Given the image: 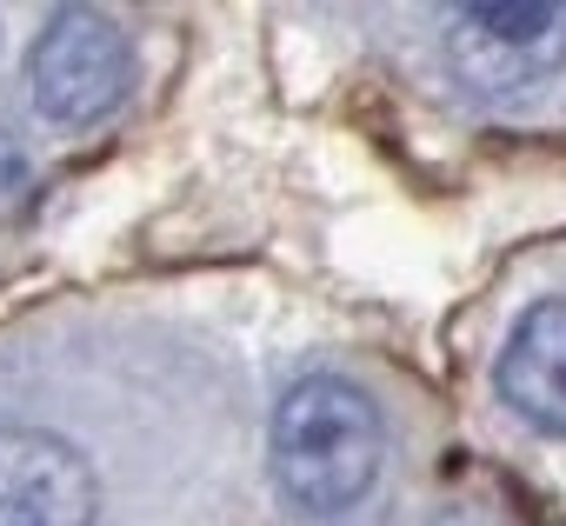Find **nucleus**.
Instances as JSON below:
<instances>
[{"instance_id": "2", "label": "nucleus", "mask_w": 566, "mask_h": 526, "mask_svg": "<svg viewBox=\"0 0 566 526\" xmlns=\"http://www.w3.org/2000/svg\"><path fill=\"white\" fill-rule=\"evenodd\" d=\"M34 107L61 127H87L120 107L134 81V41L114 14L101 8H54L34 54H28Z\"/></svg>"}, {"instance_id": "5", "label": "nucleus", "mask_w": 566, "mask_h": 526, "mask_svg": "<svg viewBox=\"0 0 566 526\" xmlns=\"http://www.w3.org/2000/svg\"><path fill=\"white\" fill-rule=\"evenodd\" d=\"M493 380H500V400L526 427L566 440V301H539L520 314Z\"/></svg>"}, {"instance_id": "1", "label": "nucleus", "mask_w": 566, "mask_h": 526, "mask_svg": "<svg viewBox=\"0 0 566 526\" xmlns=\"http://www.w3.org/2000/svg\"><path fill=\"white\" fill-rule=\"evenodd\" d=\"M380 460V407L340 374H307L273 407V480L301 513H347L354 499L374 493Z\"/></svg>"}, {"instance_id": "7", "label": "nucleus", "mask_w": 566, "mask_h": 526, "mask_svg": "<svg viewBox=\"0 0 566 526\" xmlns=\"http://www.w3.org/2000/svg\"><path fill=\"white\" fill-rule=\"evenodd\" d=\"M433 526H513V519H506L500 506H473V499H467V506H447Z\"/></svg>"}, {"instance_id": "6", "label": "nucleus", "mask_w": 566, "mask_h": 526, "mask_svg": "<svg viewBox=\"0 0 566 526\" xmlns=\"http://www.w3.org/2000/svg\"><path fill=\"white\" fill-rule=\"evenodd\" d=\"M28 180H34V167H28V154L0 134V213L8 207H21V193H28Z\"/></svg>"}, {"instance_id": "3", "label": "nucleus", "mask_w": 566, "mask_h": 526, "mask_svg": "<svg viewBox=\"0 0 566 526\" xmlns=\"http://www.w3.org/2000/svg\"><path fill=\"white\" fill-rule=\"evenodd\" d=\"M447 61L473 94H513L566 67V0H520V8H460Z\"/></svg>"}, {"instance_id": "4", "label": "nucleus", "mask_w": 566, "mask_h": 526, "mask_svg": "<svg viewBox=\"0 0 566 526\" xmlns=\"http://www.w3.org/2000/svg\"><path fill=\"white\" fill-rule=\"evenodd\" d=\"M101 486L81 446L48 427H0V526H94Z\"/></svg>"}]
</instances>
